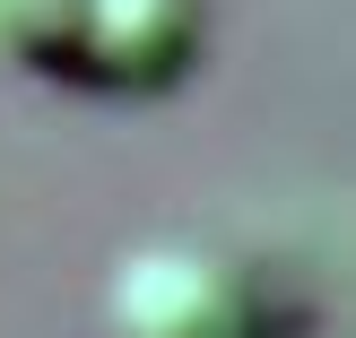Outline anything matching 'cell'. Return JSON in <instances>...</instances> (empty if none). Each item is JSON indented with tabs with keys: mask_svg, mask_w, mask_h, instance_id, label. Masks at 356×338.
I'll return each instance as SVG.
<instances>
[{
	"mask_svg": "<svg viewBox=\"0 0 356 338\" xmlns=\"http://www.w3.org/2000/svg\"><path fill=\"white\" fill-rule=\"evenodd\" d=\"M104 330L113 338H296V295L226 243L156 235L113 260Z\"/></svg>",
	"mask_w": 356,
	"mask_h": 338,
	"instance_id": "cell-1",
	"label": "cell"
},
{
	"mask_svg": "<svg viewBox=\"0 0 356 338\" xmlns=\"http://www.w3.org/2000/svg\"><path fill=\"white\" fill-rule=\"evenodd\" d=\"M200 61V0H79L70 87L87 96H165Z\"/></svg>",
	"mask_w": 356,
	"mask_h": 338,
	"instance_id": "cell-2",
	"label": "cell"
},
{
	"mask_svg": "<svg viewBox=\"0 0 356 338\" xmlns=\"http://www.w3.org/2000/svg\"><path fill=\"white\" fill-rule=\"evenodd\" d=\"M70 35H79V0H0V52L26 78L70 87Z\"/></svg>",
	"mask_w": 356,
	"mask_h": 338,
	"instance_id": "cell-3",
	"label": "cell"
}]
</instances>
